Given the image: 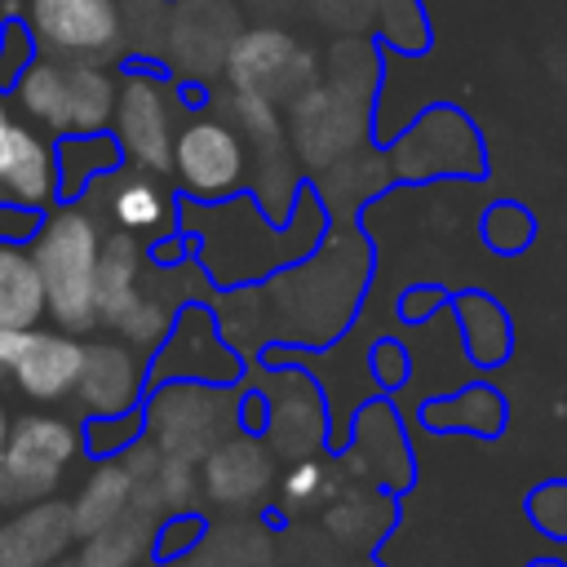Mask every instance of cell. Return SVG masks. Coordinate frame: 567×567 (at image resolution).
Segmentation results:
<instances>
[{"instance_id": "53", "label": "cell", "mask_w": 567, "mask_h": 567, "mask_svg": "<svg viewBox=\"0 0 567 567\" xmlns=\"http://www.w3.org/2000/svg\"><path fill=\"white\" fill-rule=\"evenodd\" d=\"M58 567H84V563H80V558H62Z\"/></svg>"}, {"instance_id": "52", "label": "cell", "mask_w": 567, "mask_h": 567, "mask_svg": "<svg viewBox=\"0 0 567 567\" xmlns=\"http://www.w3.org/2000/svg\"><path fill=\"white\" fill-rule=\"evenodd\" d=\"M164 567H199L195 558H182V563H164Z\"/></svg>"}, {"instance_id": "51", "label": "cell", "mask_w": 567, "mask_h": 567, "mask_svg": "<svg viewBox=\"0 0 567 567\" xmlns=\"http://www.w3.org/2000/svg\"><path fill=\"white\" fill-rule=\"evenodd\" d=\"M4 111H13V102H9V93H0V115H4Z\"/></svg>"}, {"instance_id": "19", "label": "cell", "mask_w": 567, "mask_h": 567, "mask_svg": "<svg viewBox=\"0 0 567 567\" xmlns=\"http://www.w3.org/2000/svg\"><path fill=\"white\" fill-rule=\"evenodd\" d=\"M89 195H97L102 213L111 221V230H124V235H137V239H168L177 235V217H182V199L168 190V182L159 173H146V168H133V164H120L111 177H102Z\"/></svg>"}, {"instance_id": "20", "label": "cell", "mask_w": 567, "mask_h": 567, "mask_svg": "<svg viewBox=\"0 0 567 567\" xmlns=\"http://www.w3.org/2000/svg\"><path fill=\"white\" fill-rule=\"evenodd\" d=\"M0 204L31 213L58 204V146L18 111L0 115Z\"/></svg>"}, {"instance_id": "42", "label": "cell", "mask_w": 567, "mask_h": 567, "mask_svg": "<svg viewBox=\"0 0 567 567\" xmlns=\"http://www.w3.org/2000/svg\"><path fill=\"white\" fill-rule=\"evenodd\" d=\"M527 518L536 532H545L549 540H567V483L549 478L527 496Z\"/></svg>"}, {"instance_id": "41", "label": "cell", "mask_w": 567, "mask_h": 567, "mask_svg": "<svg viewBox=\"0 0 567 567\" xmlns=\"http://www.w3.org/2000/svg\"><path fill=\"white\" fill-rule=\"evenodd\" d=\"M35 58H40V49H35V40H31L27 22L13 13V18L4 22V31H0V93H9Z\"/></svg>"}, {"instance_id": "47", "label": "cell", "mask_w": 567, "mask_h": 567, "mask_svg": "<svg viewBox=\"0 0 567 567\" xmlns=\"http://www.w3.org/2000/svg\"><path fill=\"white\" fill-rule=\"evenodd\" d=\"M22 337H27V328H0V372L13 368V359L22 350Z\"/></svg>"}, {"instance_id": "33", "label": "cell", "mask_w": 567, "mask_h": 567, "mask_svg": "<svg viewBox=\"0 0 567 567\" xmlns=\"http://www.w3.org/2000/svg\"><path fill=\"white\" fill-rule=\"evenodd\" d=\"M341 478H346V470H341V465H332L323 452H319V456L288 461V465L279 470V483H275L279 509H288V514L323 509V505L341 492Z\"/></svg>"}, {"instance_id": "37", "label": "cell", "mask_w": 567, "mask_h": 567, "mask_svg": "<svg viewBox=\"0 0 567 567\" xmlns=\"http://www.w3.org/2000/svg\"><path fill=\"white\" fill-rule=\"evenodd\" d=\"M478 235L487 244V252L496 257H518L532 239H536V217L518 204V199H492L478 217Z\"/></svg>"}, {"instance_id": "39", "label": "cell", "mask_w": 567, "mask_h": 567, "mask_svg": "<svg viewBox=\"0 0 567 567\" xmlns=\"http://www.w3.org/2000/svg\"><path fill=\"white\" fill-rule=\"evenodd\" d=\"M137 439H146L142 408H137V412H120V416H84V452H89L93 461L124 456Z\"/></svg>"}, {"instance_id": "50", "label": "cell", "mask_w": 567, "mask_h": 567, "mask_svg": "<svg viewBox=\"0 0 567 567\" xmlns=\"http://www.w3.org/2000/svg\"><path fill=\"white\" fill-rule=\"evenodd\" d=\"M527 567H567V563H558V558H536V563H527Z\"/></svg>"}, {"instance_id": "15", "label": "cell", "mask_w": 567, "mask_h": 567, "mask_svg": "<svg viewBox=\"0 0 567 567\" xmlns=\"http://www.w3.org/2000/svg\"><path fill=\"white\" fill-rule=\"evenodd\" d=\"M159 381H213V385H239L244 381V359L235 346L221 337L213 306H182L168 337L151 354V385Z\"/></svg>"}, {"instance_id": "23", "label": "cell", "mask_w": 567, "mask_h": 567, "mask_svg": "<svg viewBox=\"0 0 567 567\" xmlns=\"http://www.w3.org/2000/svg\"><path fill=\"white\" fill-rule=\"evenodd\" d=\"M394 182V168H390V155L385 146H363L337 164H328L323 173H315L306 186L319 195V204L328 208V221H354L363 204H372L385 186Z\"/></svg>"}, {"instance_id": "14", "label": "cell", "mask_w": 567, "mask_h": 567, "mask_svg": "<svg viewBox=\"0 0 567 567\" xmlns=\"http://www.w3.org/2000/svg\"><path fill=\"white\" fill-rule=\"evenodd\" d=\"M266 363H270L266 381L252 385L266 403L261 439L275 447L279 461L319 456L332 443V416L319 381L297 363H284V359H266Z\"/></svg>"}, {"instance_id": "13", "label": "cell", "mask_w": 567, "mask_h": 567, "mask_svg": "<svg viewBox=\"0 0 567 567\" xmlns=\"http://www.w3.org/2000/svg\"><path fill=\"white\" fill-rule=\"evenodd\" d=\"M319 71H323L319 49L306 35L275 22H248L230 49L221 80L235 93H252L275 106H288L297 93H306L319 80Z\"/></svg>"}, {"instance_id": "7", "label": "cell", "mask_w": 567, "mask_h": 567, "mask_svg": "<svg viewBox=\"0 0 567 567\" xmlns=\"http://www.w3.org/2000/svg\"><path fill=\"white\" fill-rule=\"evenodd\" d=\"M394 182L425 186V182H478L487 173V146L474 120L461 106H425L416 111L394 142H385Z\"/></svg>"}, {"instance_id": "38", "label": "cell", "mask_w": 567, "mask_h": 567, "mask_svg": "<svg viewBox=\"0 0 567 567\" xmlns=\"http://www.w3.org/2000/svg\"><path fill=\"white\" fill-rule=\"evenodd\" d=\"M377 0H306V18L328 35H377Z\"/></svg>"}, {"instance_id": "44", "label": "cell", "mask_w": 567, "mask_h": 567, "mask_svg": "<svg viewBox=\"0 0 567 567\" xmlns=\"http://www.w3.org/2000/svg\"><path fill=\"white\" fill-rule=\"evenodd\" d=\"M443 306H452V297H447L439 284H412V288H403V297H399V319H403V323H425V319H434Z\"/></svg>"}, {"instance_id": "34", "label": "cell", "mask_w": 567, "mask_h": 567, "mask_svg": "<svg viewBox=\"0 0 567 567\" xmlns=\"http://www.w3.org/2000/svg\"><path fill=\"white\" fill-rule=\"evenodd\" d=\"M390 501L381 487H341L328 505H323V527L337 540H372L385 518H390Z\"/></svg>"}, {"instance_id": "8", "label": "cell", "mask_w": 567, "mask_h": 567, "mask_svg": "<svg viewBox=\"0 0 567 567\" xmlns=\"http://www.w3.org/2000/svg\"><path fill=\"white\" fill-rule=\"evenodd\" d=\"M284 128H288V146L297 155V164L315 177L328 164L372 146L377 133V102L337 89L328 80H315L306 93H297L284 106Z\"/></svg>"}, {"instance_id": "1", "label": "cell", "mask_w": 567, "mask_h": 567, "mask_svg": "<svg viewBox=\"0 0 567 567\" xmlns=\"http://www.w3.org/2000/svg\"><path fill=\"white\" fill-rule=\"evenodd\" d=\"M328 226H332L328 208L319 204V195L310 186L297 199L288 221H270L248 190L230 195V199H217V204L182 199V217H177V230L186 235L190 257L208 275L213 292L244 288V284H266L284 266L315 252L319 239L328 235Z\"/></svg>"}, {"instance_id": "12", "label": "cell", "mask_w": 567, "mask_h": 567, "mask_svg": "<svg viewBox=\"0 0 567 567\" xmlns=\"http://www.w3.org/2000/svg\"><path fill=\"white\" fill-rule=\"evenodd\" d=\"M40 58L66 62H124V13L120 0H13Z\"/></svg>"}, {"instance_id": "27", "label": "cell", "mask_w": 567, "mask_h": 567, "mask_svg": "<svg viewBox=\"0 0 567 567\" xmlns=\"http://www.w3.org/2000/svg\"><path fill=\"white\" fill-rule=\"evenodd\" d=\"M133 470L124 465V456H106L89 470V478L80 483V492L71 496V523L75 536H93L102 527H111L120 514L133 509Z\"/></svg>"}, {"instance_id": "21", "label": "cell", "mask_w": 567, "mask_h": 567, "mask_svg": "<svg viewBox=\"0 0 567 567\" xmlns=\"http://www.w3.org/2000/svg\"><path fill=\"white\" fill-rule=\"evenodd\" d=\"M80 368H84V341L58 323L53 328L40 323V328H27L22 350L4 377L31 403H62V399H75Z\"/></svg>"}, {"instance_id": "3", "label": "cell", "mask_w": 567, "mask_h": 567, "mask_svg": "<svg viewBox=\"0 0 567 567\" xmlns=\"http://www.w3.org/2000/svg\"><path fill=\"white\" fill-rule=\"evenodd\" d=\"M102 217L89 199H58L35 235L31 257L44 284L49 319L75 337L97 328V261H102Z\"/></svg>"}, {"instance_id": "18", "label": "cell", "mask_w": 567, "mask_h": 567, "mask_svg": "<svg viewBox=\"0 0 567 567\" xmlns=\"http://www.w3.org/2000/svg\"><path fill=\"white\" fill-rule=\"evenodd\" d=\"M146 390H151V354H142L115 332L84 341V368L75 381V403L84 416L137 412Z\"/></svg>"}, {"instance_id": "24", "label": "cell", "mask_w": 567, "mask_h": 567, "mask_svg": "<svg viewBox=\"0 0 567 567\" xmlns=\"http://www.w3.org/2000/svg\"><path fill=\"white\" fill-rule=\"evenodd\" d=\"M146 275H151V248L137 235L106 230L102 261H97V323L102 328L115 332L133 315V306L146 292Z\"/></svg>"}, {"instance_id": "4", "label": "cell", "mask_w": 567, "mask_h": 567, "mask_svg": "<svg viewBox=\"0 0 567 567\" xmlns=\"http://www.w3.org/2000/svg\"><path fill=\"white\" fill-rule=\"evenodd\" d=\"M115 93H120L115 66L35 58L22 71V80L9 89V102L35 128L53 137H71V133H106L115 115Z\"/></svg>"}, {"instance_id": "30", "label": "cell", "mask_w": 567, "mask_h": 567, "mask_svg": "<svg viewBox=\"0 0 567 567\" xmlns=\"http://www.w3.org/2000/svg\"><path fill=\"white\" fill-rule=\"evenodd\" d=\"M159 514L133 505L128 514H120L111 527L93 532L80 540V563L84 567H137L146 558H155V532H159Z\"/></svg>"}, {"instance_id": "28", "label": "cell", "mask_w": 567, "mask_h": 567, "mask_svg": "<svg viewBox=\"0 0 567 567\" xmlns=\"http://www.w3.org/2000/svg\"><path fill=\"white\" fill-rule=\"evenodd\" d=\"M49 319L31 244L0 239V328H40Z\"/></svg>"}, {"instance_id": "16", "label": "cell", "mask_w": 567, "mask_h": 567, "mask_svg": "<svg viewBox=\"0 0 567 567\" xmlns=\"http://www.w3.org/2000/svg\"><path fill=\"white\" fill-rule=\"evenodd\" d=\"M279 483V456L261 434L235 430L199 461V496L226 514H257Z\"/></svg>"}, {"instance_id": "32", "label": "cell", "mask_w": 567, "mask_h": 567, "mask_svg": "<svg viewBox=\"0 0 567 567\" xmlns=\"http://www.w3.org/2000/svg\"><path fill=\"white\" fill-rule=\"evenodd\" d=\"M270 554V536L261 523H252L248 514L230 518V523H208L199 549L190 554L199 567H266Z\"/></svg>"}, {"instance_id": "49", "label": "cell", "mask_w": 567, "mask_h": 567, "mask_svg": "<svg viewBox=\"0 0 567 567\" xmlns=\"http://www.w3.org/2000/svg\"><path fill=\"white\" fill-rule=\"evenodd\" d=\"M9 18H13V0H0V31H4Z\"/></svg>"}, {"instance_id": "6", "label": "cell", "mask_w": 567, "mask_h": 567, "mask_svg": "<svg viewBox=\"0 0 567 567\" xmlns=\"http://www.w3.org/2000/svg\"><path fill=\"white\" fill-rule=\"evenodd\" d=\"M142 425L164 456L199 465L221 439L239 430V385L159 381L142 399Z\"/></svg>"}, {"instance_id": "9", "label": "cell", "mask_w": 567, "mask_h": 567, "mask_svg": "<svg viewBox=\"0 0 567 567\" xmlns=\"http://www.w3.org/2000/svg\"><path fill=\"white\" fill-rule=\"evenodd\" d=\"M248 142L244 133L213 106H190L177 142H173V186L182 190V199L195 204H217L230 195L248 190Z\"/></svg>"}, {"instance_id": "40", "label": "cell", "mask_w": 567, "mask_h": 567, "mask_svg": "<svg viewBox=\"0 0 567 567\" xmlns=\"http://www.w3.org/2000/svg\"><path fill=\"white\" fill-rule=\"evenodd\" d=\"M204 532H208V518H199L195 509L168 514L159 523V532H155V563H182V558H190L199 549Z\"/></svg>"}, {"instance_id": "17", "label": "cell", "mask_w": 567, "mask_h": 567, "mask_svg": "<svg viewBox=\"0 0 567 567\" xmlns=\"http://www.w3.org/2000/svg\"><path fill=\"white\" fill-rule=\"evenodd\" d=\"M341 470L346 478H363L381 492H403L412 483V447L394 403L368 399L350 416V434L341 443Z\"/></svg>"}, {"instance_id": "25", "label": "cell", "mask_w": 567, "mask_h": 567, "mask_svg": "<svg viewBox=\"0 0 567 567\" xmlns=\"http://www.w3.org/2000/svg\"><path fill=\"white\" fill-rule=\"evenodd\" d=\"M505 399L496 385L487 381H474V385H461L456 394H439V399H425L416 408V421L434 434H478V439H492L505 430Z\"/></svg>"}, {"instance_id": "26", "label": "cell", "mask_w": 567, "mask_h": 567, "mask_svg": "<svg viewBox=\"0 0 567 567\" xmlns=\"http://www.w3.org/2000/svg\"><path fill=\"white\" fill-rule=\"evenodd\" d=\"M452 315H456V332L465 341V354L470 363L478 368H501L514 350V323H509V310L478 292V288H465L452 297Z\"/></svg>"}, {"instance_id": "11", "label": "cell", "mask_w": 567, "mask_h": 567, "mask_svg": "<svg viewBox=\"0 0 567 567\" xmlns=\"http://www.w3.org/2000/svg\"><path fill=\"white\" fill-rule=\"evenodd\" d=\"M248 18L235 0H168V31H164V53L159 66L204 93L226 75L230 49L244 35Z\"/></svg>"}, {"instance_id": "31", "label": "cell", "mask_w": 567, "mask_h": 567, "mask_svg": "<svg viewBox=\"0 0 567 567\" xmlns=\"http://www.w3.org/2000/svg\"><path fill=\"white\" fill-rule=\"evenodd\" d=\"M319 62H323L319 80L377 102L381 80H385V49H381V40H372V35H332L319 49Z\"/></svg>"}, {"instance_id": "2", "label": "cell", "mask_w": 567, "mask_h": 567, "mask_svg": "<svg viewBox=\"0 0 567 567\" xmlns=\"http://www.w3.org/2000/svg\"><path fill=\"white\" fill-rule=\"evenodd\" d=\"M372 284V244L359 221H332L315 252L261 284L270 310V350L332 346L359 315Z\"/></svg>"}, {"instance_id": "45", "label": "cell", "mask_w": 567, "mask_h": 567, "mask_svg": "<svg viewBox=\"0 0 567 567\" xmlns=\"http://www.w3.org/2000/svg\"><path fill=\"white\" fill-rule=\"evenodd\" d=\"M244 9L248 22H275V27H292L297 18H306V0H235Z\"/></svg>"}, {"instance_id": "5", "label": "cell", "mask_w": 567, "mask_h": 567, "mask_svg": "<svg viewBox=\"0 0 567 567\" xmlns=\"http://www.w3.org/2000/svg\"><path fill=\"white\" fill-rule=\"evenodd\" d=\"M186 97H199L195 89L177 84L164 66L151 62H124L111 133L124 151V164L168 177L173 173V142L186 120Z\"/></svg>"}, {"instance_id": "36", "label": "cell", "mask_w": 567, "mask_h": 567, "mask_svg": "<svg viewBox=\"0 0 567 567\" xmlns=\"http://www.w3.org/2000/svg\"><path fill=\"white\" fill-rule=\"evenodd\" d=\"M377 40L381 49L399 53V58H416L430 49V18L421 9V0H377Z\"/></svg>"}, {"instance_id": "10", "label": "cell", "mask_w": 567, "mask_h": 567, "mask_svg": "<svg viewBox=\"0 0 567 567\" xmlns=\"http://www.w3.org/2000/svg\"><path fill=\"white\" fill-rule=\"evenodd\" d=\"M80 456H84V425L53 412L18 416L9 430L4 470H0V509H18L53 496Z\"/></svg>"}, {"instance_id": "35", "label": "cell", "mask_w": 567, "mask_h": 567, "mask_svg": "<svg viewBox=\"0 0 567 567\" xmlns=\"http://www.w3.org/2000/svg\"><path fill=\"white\" fill-rule=\"evenodd\" d=\"M124 13V62L159 66L164 31H168V0H120Z\"/></svg>"}, {"instance_id": "46", "label": "cell", "mask_w": 567, "mask_h": 567, "mask_svg": "<svg viewBox=\"0 0 567 567\" xmlns=\"http://www.w3.org/2000/svg\"><path fill=\"white\" fill-rule=\"evenodd\" d=\"M44 213H31V208H18V204H0V239H18V244H31L35 226H40Z\"/></svg>"}, {"instance_id": "48", "label": "cell", "mask_w": 567, "mask_h": 567, "mask_svg": "<svg viewBox=\"0 0 567 567\" xmlns=\"http://www.w3.org/2000/svg\"><path fill=\"white\" fill-rule=\"evenodd\" d=\"M9 430H13V416L4 412V403H0V470H4V447H9Z\"/></svg>"}, {"instance_id": "29", "label": "cell", "mask_w": 567, "mask_h": 567, "mask_svg": "<svg viewBox=\"0 0 567 567\" xmlns=\"http://www.w3.org/2000/svg\"><path fill=\"white\" fill-rule=\"evenodd\" d=\"M58 199H84L102 177H111L124 164V151L115 133H71L58 137Z\"/></svg>"}, {"instance_id": "43", "label": "cell", "mask_w": 567, "mask_h": 567, "mask_svg": "<svg viewBox=\"0 0 567 567\" xmlns=\"http://www.w3.org/2000/svg\"><path fill=\"white\" fill-rule=\"evenodd\" d=\"M368 372H372V381H377L381 390H399V385L408 381V372H412V359H408V350H403L394 337H381V341H372V350H368Z\"/></svg>"}, {"instance_id": "22", "label": "cell", "mask_w": 567, "mask_h": 567, "mask_svg": "<svg viewBox=\"0 0 567 567\" xmlns=\"http://www.w3.org/2000/svg\"><path fill=\"white\" fill-rule=\"evenodd\" d=\"M75 540L71 501L44 496L18 509H0V567H58Z\"/></svg>"}]
</instances>
